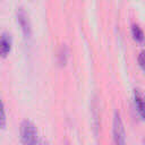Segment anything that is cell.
<instances>
[{"instance_id":"obj_1","label":"cell","mask_w":145,"mask_h":145,"mask_svg":"<svg viewBox=\"0 0 145 145\" xmlns=\"http://www.w3.org/2000/svg\"><path fill=\"white\" fill-rule=\"evenodd\" d=\"M22 145H36L39 143V134L35 125L29 120H24L19 128Z\"/></svg>"},{"instance_id":"obj_2","label":"cell","mask_w":145,"mask_h":145,"mask_svg":"<svg viewBox=\"0 0 145 145\" xmlns=\"http://www.w3.org/2000/svg\"><path fill=\"white\" fill-rule=\"evenodd\" d=\"M112 134H113V142L114 145H127L126 144V131L123 127L122 119L118 111L114 112L113 116V123H112Z\"/></svg>"},{"instance_id":"obj_3","label":"cell","mask_w":145,"mask_h":145,"mask_svg":"<svg viewBox=\"0 0 145 145\" xmlns=\"http://www.w3.org/2000/svg\"><path fill=\"white\" fill-rule=\"evenodd\" d=\"M16 18H17V23L20 26L24 39L26 41H29L32 37V25H31L27 12L23 8H18L16 11Z\"/></svg>"},{"instance_id":"obj_4","label":"cell","mask_w":145,"mask_h":145,"mask_svg":"<svg viewBox=\"0 0 145 145\" xmlns=\"http://www.w3.org/2000/svg\"><path fill=\"white\" fill-rule=\"evenodd\" d=\"M12 48V39L10 34L8 33H2L0 35V57L6 58Z\"/></svg>"},{"instance_id":"obj_5","label":"cell","mask_w":145,"mask_h":145,"mask_svg":"<svg viewBox=\"0 0 145 145\" xmlns=\"http://www.w3.org/2000/svg\"><path fill=\"white\" fill-rule=\"evenodd\" d=\"M134 102L138 114L145 120V96L138 89H135L134 92Z\"/></svg>"},{"instance_id":"obj_6","label":"cell","mask_w":145,"mask_h":145,"mask_svg":"<svg viewBox=\"0 0 145 145\" xmlns=\"http://www.w3.org/2000/svg\"><path fill=\"white\" fill-rule=\"evenodd\" d=\"M69 59V49L66 45H62L58 51V62L60 66H66Z\"/></svg>"},{"instance_id":"obj_7","label":"cell","mask_w":145,"mask_h":145,"mask_svg":"<svg viewBox=\"0 0 145 145\" xmlns=\"http://www.w3.org/2000/svg\"><path fill=\"white\" fill-rule=\"evenodd\" d=\"M131 35H133V39L136 42H138V43H142L144 41V39H145L143 29L138 25H136V24L131 25Z\"/></svg>"},{"instance_id":"obj_8","label":"cell","mask_w":145,"mask_h":145,"mask_svg":"<svg viewBox=\"0 0 145 145\" xmlns=\"http://www.w3.org/2000/svg\"><path fill=\"white\" fill-rule=\"evenodd\" d=\"M7 123V118H6V110H5V104L0 100V127L5 128Z\"/></svg>"},{"instance_id":"obj_9","label":"cell","mask_w":145,"mask_h":145,"mask_svg":"<svg viewBox=\"0 0 145 145\" xmlns=\"http://www.w3.org/2000/svg\"><path fill=\"white\" fill-rule=\"evenodd\" d=\"M137 60H138V65H139V67L145 71V50H143V51L138 54Z\"/></svg>"},{"instance_id":"obj_10","label":"cell","mask_w":145,"mask_h":145,"mask_svg":"<svg viewBox=\"0 0 145 145\" xmlns=\"http://www.w3.org/2000/svg\"><path fill=\"white\" fill-rule=\"evenodd\" d=\"M36 145H50V144H49L48 142H40V140H39V143H37Z\"/></svg>"}]
</instances>
